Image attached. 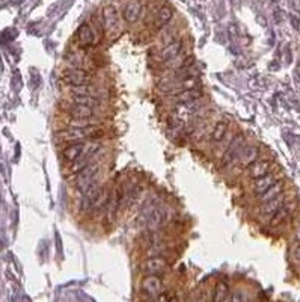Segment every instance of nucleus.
<instances>
[{
	"label": "nucleus",
	"instance_id": "obj_16",
	"mask_svg": "<svg viewBox=\"0 0 300 302\" xmlns=\"http://www.w3.org/2000/svg\"><path fill=\"white\" fill-rule=\"evenodd\" d=\"M172 18H173V8L172 6H169V5L159 6L157 12L154 14L153 21H151L154 32H160L163 27H166L171 23Z\"/></svg>",
	"mask_w": 300,
	"mask_h": 302
},
{
	"label": "nucleus",
	"instance_id": "obj_1",
	"mask_svg": "<svg viewBox=\"0 0 300 302\" xmlns=\"http://www.w3.org/2000/svg\"><path fill=\"white\" fill-rule=\"evenodd\" d=\"M106 136V129L103 126H91V127H64L56 132V141L64 142L65 145L74 142L95 141L103 139Z\"/></svg>",
	"mask_w": 300,
	"mask_h": 302
},
{
	"label": "nucleus",
	"instance_id": "obj_23",
	"mask_svg": "<svg viewBox=\"0 0 300 302\" xmlns=\"http://www.w3.org/2000/svg\"><path fill=\"white\" fill-rule=\"evenodd\" d=\"M284 188H285V185H284L282 180L276 181V183H275L272 188H268L262 195L258 197V202H259V204H264V202H267V201H270V200L276 198L278 195H281V194L284 192Z\"/></svg>",
	"mask_w": 300,
	"mask_h": 302
},
{
	"label": "nucleus",
	"instance_id": "obj_18",
	"mask_svg": "<svg viewBox=\"0 0 300 302\" xmlns=\"http://www.w3.org/2000/svg\"><path fill=\"white\" fill-rule=\"evenodd\" d=\"M285 202H287V197H285V194L282 192V194L278 195L276 198L270 200V201H267V202H264V204H259L258 213H259V216H262V218H268V216L272 218Z\"/></svg>",
	"mask_w": 300,
	"mask_h": 302
},
{
	"label": "nucleus",
	"instance_id": "obj_2",
	"mask_svg": "<svg viewBox=\"0 0 300 302\" xmlns=\"http://www.w3.org/2000/svg\"><path fill=\"white\" fill-rule=\"evenodd\" d=\"M101 23H103V32L104 37L109 41H116L121 37L124 30V18L123 14L119 12L118 5L115 3H107L101 8Z\"/></svg>",
	"mask_w": 300,
	"mask_h": 302
},
{
	"label": "nucleus",
	"instance_id": "obj_4",
	"mask_svg": "<svg viewBox=\"0 0 300 302\" xmlns=\"http://www.w3.org/2000/svg\"><path fill=\"white\" fill-rule=\"evenodd\" d=\"M100 150H103L101 139L86 141V142H74V144L65 145V148L62 150V157H64L65 162L73 163V162H76L77 159H80L83 156L98 153Z\"/></svg>",
	"mask_w": 300,
	"mask_h": 302
},
{
	"label": "nucleus",
	"instance_id": "obj_17",
	"mask_svg": "<svg viewBox=\"0 0 300 302\" xmlns=\"http://www.w3.org/2000/svg\"><path fill=\"white\" fill-rule=\"evenodd\" d=\"M261 154V148L259 145L257 144H251V145H245L243 150H242V153H240L237 162L240 163V166H243V168H249L254 162L258 160Z\"/></svg>",
	"mask_w": 300,
	"mask_h": 302
},
{
	"label": "nucleus",
	"instance_id": "obj_25",
	"mask_svg": "<svg viewBox=\"0 0 300 302\" xmlns=\"http://www.w3.org/2000/svg\"><path fill=\"white\" fill-rule=\"evenodd\" d=\"M228 284L225 281H220L217 283L216 289H214V293H213V299L212 302H226V298H228Z\"/></svg>",
	"mask_w": 300,
	"mask_h": 302
},
{
	"label": "nucleus",
	"instance_id": "obj_26",
	"mask_svg": "<svg viewBox=\"0 0 300 302\" xmlns=\"http://www.w3.org/2000/svg\"><path fill=\"white\" fill-rule=\"evenodd\" d=\"M168 301H169L168 295H166V293H162V295H159L153 302H168Z\"/></svg>",
	"mask_w": 300,
	"mask_h": 302
},
{
	"label": "nucleus",
	"instance_id": "obj_22",
	"mask_svg": "<svg viewBox=\"0 0 300 302\" xmlns=\"http://www.w3.org/2000/svg\"><path fill=\"white\" fill-rule=\"evenodd\" d=\"M291 211H293V204L291 202H285L276 213L270 218V221H268V225L270 227H279L281 224H284L288 218H290V215H291Z\"/></svg>",
	"mask_w": 300,
	"mask_h": 302
},
{
	"label": "nucleus",
	"instance_id": "obj_19",
	"mask_svg": "<svg viewBox=\"0 0 300 302\" xmlns=\"http://www.w3.org/2000/svg\"><path fill=\"white\" fill-rule=\"evenodd\" d=\"M68 100L82 106H87V107H92L97 110H104L107 106L106 100H100V99H94V97H86V96H68Z\"/></svg>",
	"mask_w": 300,
	"mask_h": 302
},
{
	"label": "nucleus",
	"instance_id": "obj_11",
	"mask_svg": "<svg viewBox=\"0 0 300 302\" xmlns=\"http://www.w3.org/2000/svg\"><path fill=\"white\" fill-rule=\"evenodd\" d=\"M184 49V40L183 38H178L176 41L162 47V49H157L156 53H153V60L157 64V65H163L168 60H171L172 57L178 56L179 53L183 51Z\"/></svg>",
	"mask_w": 300,
	"mask_h": 302
},
{
	"label": "nucleus",
	"instance_id": "obj_12",
	"mask_svg": "<svg viewBox=\"0 0 300 302\" xmlns=\"http://www.w3.org/2000/svg\"><path fill=\"white\" fill-rule=\"evenodd\" d=\"M61 109L64 110V113H67L71 118H98L101 115V110L92 109V107H87V106H82L77 103H73L70 100H64V103L61 104Z\"/></svg>",
	"mask_w": 300,
	"mask_h": 302
},
{
	"label": "nucleus",
	"instance_id": "obj_27",
	"mask_svg": "<svg viewBox=\"0 0 300 302\" xmlns=\"http://www.w3.org/2000/svg\"><path fill=\"white\" fill-rule=\"evenodd\" d=\"M294 258H296L297 261H300V247L294 251Z\"/></svg>",
	"mask_w": 300,
	"mask_h": 302
},
{
	"label": "nucleus",
	"instance_id": "obj_28",
	"mask_svg": "<svg viewBox=\"0 0 300 302\" xmlns=\"http://www.w3.org/2000/svg\"><path fill=\"white\" fill-rule=\"evenodd\" d=\"M168 302H178V298H171Z\"/></svg>",
	"mask_w": 300,
	"mask_h": 302
},
{
	"label": "nucleus",
	"instance_id": "obj_20",
	"mask_svg": "<svg viewBox=\"0 0 300 302\" xmlns=\"http://www.w3.org/2000/svg\"><path fill=\"white\" fill-rule=\"evenodd\" d=\"M270 171H272V162H270L268 159H258L257 162H254L249 166L248 175H249V178L255 180V178H259V177L268 174Z\"/></svg>",
	"mask_w": 300,
	"mask_h": 302
},
{
	"label": "nucleus",
	"instance_id": "obj_14",
	"mask_svg": "<svg viewBox=\"0 0 300 302\" xmlns=\"http://www.w3.org/2000/svg\"><path fill=\"white\" fill-rule=\"evenodd\" d=\"M281 178H279V175L278 174H275V172H272L270 171L268 174H265V175H262V177H259V178H255L254 181H252V185H251V194L254 195V197H259V195H262L268 188H272L276 181H279Z\"/></svg>",
	"mask_w": 300,
	"mask_h": 302
},
{
	"label": "nucleus",
	"instance_id": "obj_6",
	"mask_svg": "<svg viewBox=\"0 0 300 302\" xmlns=\"http://www.w3.org/2000/svg\"><path fill=\"white\" fill-rule=\"evenodd\" d=\"M61 80L67 86H77V85H92L100 83L97 73H89L82 68H71L65 67L61 73Z\"/></svg>",
	"mask_w": 300,
	"mask_h": 302
},
{
	"label": "nucleus",
	"instance_id": "obj_8",
	"mask_svg": "<svg viewBox=\"0 0 300 302\" xmlns=\"http://www.w3.org/2000/svg\"><path fill=\"white\" fill-rule=\"evenodd\" d=\"M139 293L143 302H153L163 293V280L159 275H145L140 281Z\"/></svg>",
	"mask_w": 300,
	"mask_h": 302
},
{
	"label": "nucleus",
	"instance_id": "obj_21",
	"mask_svg": "<svg viewBox=\"0 0 300 302\" xmlns=\"http://www.w3.org/2000/svg\"><path fill=\"white\" fill-rule=\"evenodd\" d=\"M91 126H103V118H65L64 119V127H91Z\"/></svg>",
	"mask_w": 300,
	"mask_h": 302
},
{
	"label": "nucleus",
	"instance_id": "obj_13",
	"mask_svg": "<svg viewBox=\"0 0 300 302\" xmlns=\"http://www.w3.org/2000/svg\"><path fill=\"white\" fill-rule=\"evenodd\" d=\"M199 99H204V91L201 88H193V89H187L183 91V93H175V94H168L166 100L175 106L179 104H186L190 101H196Z\"/></svg>",
	"mask_w": 300,
	"mask_h": 302
},
{
	"label": "nucleus",
	"instance_id": "obj_9",
	"mask_svg": "<svg viewBox=\"0 0 300 302\" xmlns=\"http://www.w3.org/2000/svg\"><path fill=\"white\" fill-rule=\"evenodd\" d=\"M169 270V261L166 257L154 255V257H146L139 263V272L145 275H162Z\"/></svg>",
	"mask_w": 300,
	"mask_h": 302
},
{
	"label": "nucleus",
	"instance_id": "obj_7",
	"mask_svg": "<svg viewBox=\"0 0 300 302\" xmlns=\"http://www.w3.org/2000/svg\"><path fill=\"white\" fill-rule=\"evenodd\" d=\"M68 96H86L94 97L100 100H109L112 97V91L107 86H103L100 83L92 85H77V86H68Z\"/></svg>",
	"mask_w": 300,
	"mask_h": 302
},
{
	"label": "nucleus",
	"instance_id": "obj_10",
	"mask_svg": "<svg viewBox=\"0 0 300 302\" xmlns=\"http://www.w3.org/2000/svg\"><path fill=\"white\" fill-rule=\"evenodd\" d=\"M245 142H246V138H245V135L242 132L234 135V139L231 141L229 147L226 148V151L222 154V162H220L222 166H229V165L237 162V159H238L240 153H242L243 147L246 145Z\"/></svg>",
	"mask_w": 300,
	"mask_h": 302
},
{
	"label": "nucleus",
	"instance_id": "obj_24",
	"mask_svg": "<svg viewBox=\"0 0 300 302\" xmlns=\"http://www.w3.org/2000/svg\"><path fill=\"white\" fill-rule=\"evenodd\" d=\"M228 132H229V124L226 121H219V123H216V126L212 130V136H210L212 144L217 145L220 141H223V138L228 135Z\"/></svg>",
	"mask_w": 300,
	"mask_h": 302
},
{
	"label": "nucleus",
	"instance_id": "obj_5",
	"mask_svg": "<svg viewBox=\"0 0 300 302\" xmlns=\"http://www.w3.org/2000/svg\"><path fill=\"white\" fill-rule=\"evenodd\" d=\"M104 163V156L95 159L92 163H89L85 169H82L80 172L76 174L74 177V188L77 189V192L82 195L89 186H92L95 181L100 180V174H101V168Z\"/></svg>",
	"mask_w": 300,
	"mask_h": 302
},
{
	"label": "nucleus",
	"instance_id": "obj_3",
	"mask_svg": "<svg viewBox=\"0 0 300 302\" xmlns=\"http://www.w3.org/2000/svg\"><path fill=\"white\" fill-rule=\"evenodd\" d=\"M91 49H82V47H76L68 50L64 54V62L65 67H71V68H82L86 70L89 73H97L100 68V64L97 62V59L94 57V54L89 53Z\"/></svg>",
	"mask_w": 300,
	"mask_h": 302
},
{
	"label": "nucleus",
	"instance_id": "obj_15",
	"mask_svg": "<svg viewBox=\"0 0 300 302\" xmlns=\"http://www.w3.org/2000/svg\"><path fill=\"white\" fill-rule=\"evenodd\" d=\"M142 12H143V5H142L140 0H129L124 6V9H123L124 23L130 24V26L136 24L140 20Z\"/></svg>",
	"mask_w": 300,
	"mask_h": 302
}]
</instances>
